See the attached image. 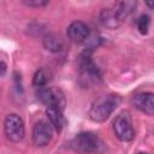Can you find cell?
<instances>
[{
  "label": "cell",
  "mask_w": 154,
  "mask_h": 154,
  "mask_svg": "<svg viewBox=\"0 0 154 154\" xmlns=\"http://www.w3.org/2000/svg\"><path fill=\"white\" fill-rule=\"evenodd\" d=\"M138 154H147V153H138Z\"/></svg>",
  "instance_id": "obj_17"
},
{
  "label": "cell",
  "mask_w": 154,
  "mask_h": 154,
  "mask_svg": "<svg viewBox=\"0 0 154 154\" xmlns=\"http://www.w3.org/2000/svg\"><path fill=\"white\" fill-rule=\"evenodd\" d=\"M132 105L147 116H153L154 113V94L149 91L137 93L132 96Z\"/></svg>",
  "instance_id": "obj_9"
},
{
  "label": "cell",
  "mask_w": 154,
  "mask_h": 154,
  "mask_svg": "<svg viewBox=\"0 0 154 154\" xmlns=\"http://www.w3.org/2000/svg\"><path fill=\"white\" fill-rule=\"evenodd\" d=\"M43 45L48 51L59 52L63 48V40L57 35L49 34L43 38Z\"/></svg>",
  "instance_id": "obj_13"
},
{
  "label": "cell",
  "mask_w": 154,
  "mask_h": 154,
  "mask_svg": "<svg viewBox=\"0 0 154 154\" xmlns=\"http://www.w3.org/2000/svg\"><path fill=\"white\" fill-rule=\"evenodd\" d=\"M79 84L84 88H89L101 81V72L91 60L89 52H84L79 60Z\"/></svg>",
  "instance_id": "obj_4"
},
{
  "label": "cell",
  "mask_w": 154,
  "mask_h": 154,
  "mask_svg": "<svg viewBox=\"0 0 154 154\" xmlns=\"http://www.w3.org/2000/svg\"><path fill=\"white\" fill-rule=\"evenodd\" d=\"M5 72H6V64L0 60V76L5 75Z\"/></svg>",
  "instance_id": "obj_16"
},
{
  "label": "cell",
  "mask_w": 154,
  "mask_h": 154,
  "mask_svg": "<svg viewBox=\"0 0 154 154\" xmlns=\"http://www.w3.org/2000/svg\"><path fill=\"white\" fill-rule=\"evenodd\" d=\"M149 23H150V18L148 14H142L138 19H137V29L142 35H146L148 32L149 29Z\"/></svg>",
  "instance_id": "obj_14"
},
{
  "label": "cell",
  "mask_w": 154,
  "mask_h": 154,
  "mask_svg": "<svg viewBox=\"0 0 154 154\" xmlns=\"http://www.w3.org/2000/svg\"><path fill=\"white\" fill-rule=\"evenodd\" d=\"M119 103H120V97L118 95H113V94L105 95L99 100H96L90 106L88 116L93 122L102 123L106 119H108V117L113 113V111L118 107Z\"/></svg>",
  "instance_id": "obj_2"
},
{
  "label": "cell",
  "mask_w": 154,
  "mask_h": 154,
  "mask_svg": "<svg viewBox=\"0 0 154 154\" xmlns=\"http://www.w3.org/2000/svg\"><path fill=\"white\" fill-rule=\"evenodd\" d=\"M23 4H25L26 6H31V7H40V6H45L48 4L47 0H24Z\"/></svg>",
  "instance_id": "obj_15"
},
{
  "label": "cell",
  "mask_w": 154,
  "mask_h": 154,
  "mask_svg": "<svg viewBox=\"0 0 154 154\" xmlns=\"http://www.w3.org/2000/svg\"><path fill=\"white\" fill-rule=\"evenodd\" d=\"M70 147L79 154H96L103 149V143L96 134L88 131L76 135L71 140Z\"/></svg>",
  "instance_id": "obj_3"
},
{
  "label": "cell",
  "mask_w": 154,
  "mask_h": 154,
  "mask_svg": "<svg viewBox=\"0 0 154 154\" xmlns=\"http://www.w3.org/2000/svg\"><path fill=\"white\" fill-rule=\"evenodd\" d=\"M113 131L114 135L123 142H129L134 140L135 130L129 111L124 109L116 117V119L113 120Z\"/></svg>",
  "instance_id": "obj_5"
},
{
  "label": "cell",
  "mask_w": 154,
  "mask_h": 154,
  "mask_svg": "<svg viewBox=\"0 0 154 154\" xmlns=\"http://www.w3.org/2000/svg\"><path fill=\"white\" fill-rule=\"evenodd\" d=\"M90 30L89 26L81 20L72 22L67 28V36L75 43H83L89 38Z\"/></svg>",
  "instance_id": "obj_10"
},
{
  "label": "cell",
  "mask_w": 154,
  "mask_h": 154,
  "mask_svg": "<svg viewBox=\"0 0 154 154\" xmlns=\"http://www.w3.org/2000/svg\"><path fill=\"white\" fill-rule=\"evenodd\" d=\"M36 95L38 100L46 106H55L64 111L66 100H65L64 93L60 89L52 88V87H42V88H38Z\"/></svg>",
  "instance_id": "obj_7"
},
{
  "label": "cell",
  "mask_w": 154,
  "mask_h": 154,
  "mask_svg": "<svg viewBox=\"0 0 154 154\" xmlns=\"http://www.w3.org/2000/svg\"><path fill=\"white\" fill-rule=\"evenodd\" d=\"M4 131L7 140H10L11 142H20L25 135V126L23 119L16 113L6 116L4 122Z\"/></svg>",
  "instance_id": "obj_6"
},
{
  "label": "cell",
  "mask_w": 154,
  "mask_h": 154,
  "mask_svg": "<svg viewBox=\"0 0 154 154\" xmlns=\"http://www.w3.org/2000/svg\"><path fill=\"white\" fill-rule=\"evenodd\" d=\"M53 137V128L46 120H38L32 129V141L37 147L47 146Z\"/></svg>",
  "instance_id": "obj_8"
},
{
  "label": "cell",
  "mask_w": 154,
  "mask_h": 154,
  "mask_svg": "<svg viewBox=\"0 0 154 154\" xmlns=\"http://www.w3.org/2000/svg\"><path fill=\"white\" fill-rule=\"evenodd\" d=\"M136 1H117L108 7H105L100 12V22L108 29L119 28L124 20L134 12Z\"/></svg>",
  "instance_id": "obj_1"
},
{
  "label": "cell",
  "mask_w": 154,
  "mask_h": 154,
  "mask_svg": "<svg viewBox=\"0 0 154 154\" xmlns=\"http://www.w3.org/2000/svg\"><path fill=\"white\" fill-rule=\"evenodd\" d=\"M46 116L48 118V123L52 125V128L60 132L64 126V114L63 109L55 106H47L46 107Z\"/></svg>",
  "instance_id": "obj_11"
},
{
  "label": "cell",
  "mask_w": 154,
  "mask_h": 154,
  "mask_svg": "<svg viewBox=\"0 0 154 154\" xmlns=\"http://www.w3.org/2000/svg\"><path fill=\"white\" fill-rule=\"evenodd\" d=\"M51 76H52V73H51L49 69H47V67H41V69H38V70L35 72V75H34V77H32V84H34L35 87H38V88L46 87V84H47V83L49 82V79H51Z\"/></svg>",
  "instance_id": "obj_12"
}]
</instances>
